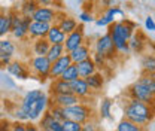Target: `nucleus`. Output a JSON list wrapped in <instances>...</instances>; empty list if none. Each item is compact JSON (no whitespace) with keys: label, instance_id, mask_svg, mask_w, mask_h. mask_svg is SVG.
<instances>
[{"label":"nucleus","instance_id":"obj_1","mask_svg":"<svg viewBox=\"0 0 155 131\" xmlns=\"http://www.w3.org/2000/svg\"><path fill=\"white\" fill-rule=\"evenodd\" d=\"M109 34L112 36L116 52L127 54V52H130L128 40L134 34V24L127 19L115 21L114 24L109 25Z\"/></svg>","mask_w":155,"mask_h":131},{"label":"nucleus","instance_id":"obj_2","mask_svg":"<svg viewBox=\"0 0 155 131\" xmlns=\"http://www.w3.org/2000/svg\"><path fill=\"white\" fill-rule=\"evenodd\" d=\"M124 116H125V119L131 121L133 124L143 127L145 124H148L152 119V109L149 107V104L131 98L124 107Z\"/></svg>","mask_w":155,"mask_h":131},{"label":"nucleus","instance_id":"obj_3","mask_svg":"<svg viewBox=\"0 0 155 131\" xmlns=\"http://www.w3.org/2000/svg\"><path fill=\"white\" fill-rule=\"evenodd\" d=\"M91 113H93V109H91L90 106L84 104L82 101L75 104V106H70V107H64V109H63L64 119L75 121L78 124H85L87 121H90Z\"/></svg>","mask_w":155,"mask_h":131},{"label":"nucleus","instance_id":"obj_4","mask_svg":"<svg viewBox=\"0 0 155 131\" xmlns=\"http://www.w3.org/2000/svg\"><path fill=\"white\" fill-rule=\"evenodd\" d=\"M94 49H96V54L103 55L106 60H110V58H114L118 54L115 49V45H114V40H112V36L109 34V31L97 39Z\"/></svg>","mask_w":155,"mask_h":131},{"label":"nucleus","instance_id":"obj_5","mask_svg":"<svg viewBox=\"0 0 155 131\" xmlns=\"http://www.w3.org/2000/svg\"><path fill=\"white\" fill-rule=\"evenodd\" d=\"M51 66L52 63L46 58V57H35L30 61V69L35 75H38L42 80L49 77V72H51Z\"/></svg>","mask_w":155,"mask_h":131},{"label":"nucleus","instance_id":"obj_6","mask_svg":"<svg viewBox=\"0 0 155 131\" xmlns=\"http://www.w3.org/2000/svg\"><path fill=\"white\" fill-rule=\"evenodd\" d=\"M48 106H49V97L45 93L40 94L38 100L31 104L30 110H28V121H38L42 118V115L48 110Z\"/></svg>","mask_w":155,"mask_h":131},{"label":"nucleus","instance_id":"obj_7","mask_svg":"<svg viewBox=\"0 0 155 131\" xmlns=\"http://www.w3.org/2000/svg\"><path fill=\"white\" fill-rule=\"evenodd\" d=\"M130 94H131V98L139 100L142 103H146V104H151L155 100V95L146 87H143L139 80H136L134 84L130 87Z\"/></svg>","mask_w":155,"mask_h":131},{"label":"nucleus","instance_id":"obj_8","mask_svg":"<svg viewBox=\"0 0 155 131\" xmlns=\"http://www.w3.org/2000/svg\"><path fill=\"white\" fill-rule=\"evenodd\" d=\"M84 42H85L84 27H82V25H78V28L73 31V33H70V34H67V36H66L64 49H66V52L69 54V52L75 51L76 48L82 46V45H84Z\"/></svg>","mask_w":155,"mask_h":131},{"label":"nucleus","instance_id":"obj_9","mask_svg":"<svg viewBox=\"0 0 155 131\" xmlns=\"http://www.w3.org/2000/svg\"><path fill=\"white\" fill-rule=\"evenodd\" d=\"M58 12L54 8H49V6H39L36 9V12L33 14L31 19L33 21H39V22H46V24H52L55 22L57 19Z\"/></svg>","mask_w":155,"mask_h":131},{"label":"nucleus","instance_id":"obj_10","mask_svg":"<svg viewBox=\"0 0 155 131\" xmlns=\"http://www.w3.org/2000/svg\"><path fill=\"white\" fill-rule=\"evenodd\" d=\"M51 106H58V107H70L75 106L78 103H81V98L76 97L75 94H60V95H52V98H49Z\"/></svg>","mask_w":155,"mask_h":131},{"label":"nucleus","instance_id":"obj_11","mask_svg":"<svg viewBox=\"0 0 155 131\" xmlns=\"http://www.w3.org/2000/svg\"><path fill=\"white\" fill-rule=\"evenodd\" d=\"M72 64V60H70V57L69 54H64V55L61 57V58H58L57 61H54L52 63V66H51V72H49V79H58V77H61L63 75V72L69 67Z\"/></svg>","mask_w":155,"mask_h":131},{"label":"nucleus","instance_id":"obj_12","mask_svg":"<svg viewBox=\"0 0 155 131\" xmlns=\"http://www.w3.org/2000/svg\"><path fill=\"white\" fill-rule=\"evenodd\" d=\"M51 28V24L46 22H39V21H31L30 27H28V34L30 38L35 39H45L48 31Z\"/></svg>","mask_w":155,"mask_h":131},{"label":"nucleus","instance_id":"obj_13","mask_svg":"<svg viewBox=\"0 0 155 131\" xmlns=\"http://www.w3.org/2000/svg\"><path fill=\"white\" fill-rule=\"evenodd\" d=\"M70 90H72V94H75L76 97L81 98V101H82V98H87L90 95V91H91L88 84H87V80L82 79V77L70 82Z\"/></svg>","mask_w":155,"mask_h":131},{"label":"nucleus","instance_id":"obj_14","mask_svg":"<svg viewBox=\"0 0 155 131\" xmlns=\"http://www.w3.org/2000/svg\"><path fill=\"white\" fill-rule=\"evenodd\" d=\"M55 22H57V25L60 27V30H61L66 36L70 34V33H73V31L78 28V21L75 18H72V17H61V18H60L57 15Z\"/></svg>","mask_w":155,"mask_h":131},{"label":"nucleus","instance_id":"obj_15","mask_svg":"<svg viewBox=\"0 0 155 131\" xmlns=\"http://www.w3.org/2000/svg\"><path fill=\"white\" fill-rule=\"evenodd\" d=\"M6 70H8V73H11L12 76H15L18 79H27L30 75L28 69L21 61H11V64L6 67Z\"/></svg>","mask_w":155,"mask_h":131},{"label":"nucleus","instance_id":"obj_16","mask_svg":"<svg viewBox=\"0 0 155 131\" xmlns=\"http://www.w3.org/2000/svg\"><path fill=\"white\" fill-rule=\"evenodd\" d=\"M46 40L51 43V45H64L66 42V34L60 30L57 24H52L48 34H46Z\"/></svg>","mask_w":155,"mask_h":131},{"label":"nucleus","instance_id":"obj_17","mask_svg":"<svg viewBox=\"0 0 155 131\" xmlns=\"http://www.w3.org/2000/svg\"><path fill=\"white\" fill-rule=\"evenodd\" d=\"M69 57H70L72 63L79 64V63H82V61H85V60L91 58V49H90V46H87V45H82V46L76 48L75 51L69 52Z\"/></svg>","mask_w":155,"mask_h":131},{"label":"nucleus","instance_id":"obj_18","mask_svg":"<svg viewBox=\"0 0 155 131\" xmlns=\"http://www.w3.org/2000/svg\"><path fill=\"white\" fill-rule=\"evenodd\" d=\"M78 72H79V77H82V79H87L91 75H94L97 72V67L94 64V61H93V58H88V60L79 63L78 64Z\"/></svg>","mask_w":155,"mask_h":131},{"label":"nucleus","instance_id":"obj_19","mask_svg":"<svg viewBox=\"0 0 155 131\" xmlns=\"http://www.w3.org/2000/svg\"><path fill=\"white\" fill-rule=\"evenodd\" d=\"M51 94L52 95H60V94H70L72 90H70V82H66L63 79H54L52 84H51Z\"/></svg>","mask_w":155,"mask_h":131},{"label":"nucleus","instance_id":"obj_20","mask_svg":"<svg viewBox=\"0 0 155 131\" xmlns=\"http://www.w3.org/2000/svg\"><path fill=\"white\" fill-rule=\"evenodd\" d=\"M43 93L42 90H31V91H28V93L24 95V98H22V103H21V109L24 110L25 113H28L30 110V107H31V104L38 100L39 97H40V94Z\"/></svg>","mask_w":155,"mask_h":131},{"label":"nucleus","instance_id":"obj_21","mask_svg":"<svg viewBox=\"0 0 155 131\" xmlns=\"http://www.w3.org/2000/svg\"><path fill=\"white\" fill-rule=\"evenodd\" d=\"M31 21H33V19L28 18V17H22L21 22H19V25L12 30V34H14L17 39H24L27 34H28V27H30Z\"/></svg>","mask_w":155,"mask_h":131},{"label":"nucleus","instance_id":"obj_22","mask_svg":"<svg viewBox=\"0 0 155 131\" xmlns=\"http://www.w3.org/2000/svg\"><path fill=\"white\" fill-rule=\"evenodd\" d=\"M51 48V43L45 39H36L33 43V54L36 57H46L48 51Z\"/></svg>","mask_w":155,"mask_h":131},{"label":"nucleus","instance_id":"obj_23","mask_svg":"<svg viewBox=\"0 0 155 131\" xmlns=\"http://www.w3.org/2000/svg\"><path fill=\"white\" fill-rule=\"evenodd\" d=\"M15 54V45L9 39H0V60L11 58Z\"/></svg>","mask_w":155,"mask_h":131},{"label":"nucleus","instance_id":"obj_24","mask_svg":"<svg viewBox=\"0 0 155 131\" xmlns=\"http://www.w3.org/2000/svg\"><path fill=\"white\" fill-rule=\"evenodd\" d=\"M38 8H39V3L36 2V0H24L19 14H21L22 17H28V18H31Z\"/></svg>","mask_w":155,"mask_h":131},{"label":"nucleus","instance_id":"obj_25","mask_svg":"<svg viewBox=\"0 0 155 131\" xmlns=\"http://www.w3.org/2000/svg\"><path fill=\"white\" fill-rule=\"evenodd\" d=\"M85 80H87L90 90H94V91L101 90V87L104 85V77H103V75L101 73H97V72L94 75H91L90 77H87Z\"/></svg>","mask_w":155,"mask_h":131},{"label":"nucleus","instance_id":"obj_26","mask_svg":"<svg viewBox=\"0 0 155 131\" xmlns=\"http://www.w3.org/2000/svg\"><path fill=\"white\" fill-rule=\"evenodd\" d=\"M64 54H67L66 49H64V45H51V48H49V51L46 54V58L51 63H54V61H57L58 58H61Z\"/></svg>","mask_w":155,"mask_h":131},{"label":"nucleus","instance_id":"obj_27","mask_svg":"<svg viewBox=\"0 0 155 131\" xmlns=\"http://www.w3.org/2000/svg\"><path fill=\"white\" fill-rule=\"evenodd\" d=\"M112 106H114V101L110 98H103L100 101V106H98V112H100V116L103 119H110L112 115H110V110H112Z\"/></svg>","mask_w":155,"mask_h":131},{"label":"nucleus","instance_id":"obj_28","mask_svg":"<svg viewBox=\"0 0 155 131\" xmlns=\"http://www.w3.org/2000/svg\"><path fill=\"white\" fill-rule=\"evenodd\" d=\"M60 79H63V80H66V82H73V80H76L79 79V72H78V64L75 63H72L64 72H63V75Z\"/></svg>","mask_w":155,"mask_h":131},{"label":"nucleus","instance_id":"obj_29","mask_svg":"<svg viewBox=\"0 0 155 131\" xmlns=\"http://www.w3.org/2000/svg\"><path fill=\"white\" fill-rule=\"evenodd\" d=\"M116 131H145L143 130V127L142 125H137V124H133L131 121H128V119H122V121H119L118 122V125H116Z\"/></svg>","mask_w":155,"mask_h":131},{"label":"nucleus","instance_id":"obj_30","mask_svg":"<svg viewBox=\"0 0 155 131\" xmlns=\"http://www.w3.org/2000/svg\"><path fill=\"white\" fill-rule=\"evenodd\" d=\"M143 87H146L151 93L155 95V73H145L137 79Z\"/></svg>","mask_w":155,"mask_h":131},{"label":"nucleus","instance_id":"obj_31","mask_svg":"<svg viewBox=\"0 0 155 131\" xmlns=\"http://www.w3.org/2000/svg\"><path fill=\"white\" fill-rule=\"evenodd\" d=\"M12 31V22L8 14H0V39Z\"/></svg>","mask_w":155,"mask_h":131},{"label":"nucleus","instance_id":"obj_32","mask_svg":"<svg viewBox=\"0 0 155 131\" xmlns=\"http://www.w3.org/2000/svg\"><path fill=\"white\" fill-rule=\"evenodd\" d=\"M54 121H55V119H54L52 113L49 112V110H46V112L42 115L40 122H39V128H40V131L42 130H49V127H51V124H52Z\"/></svg>","mask_w":155,"mask_h":131},{"label":"nucleus","instance_id":"obj_33","mask_svg":"<svg viewBox=\"0 0 155 131\" xmlns=\"http://www.w3.org/2000/svg\"><path fill=\"white\" fill-rule=\"evenodd\" d=\"M142 66L146 73H155V57L154 55H145L142 58Z\"/></svg>","mask_w":155,"mask_h":131},{"label":"nucleus","instance_id":"obj_34","mask_svg":"<svg viewBox=\"0 0 155 131\" xmlns=\"http://www.w3.org/2000/svg\"><path fill=\"white\" fill-rule=\"evenodd\" d=\"M142 45H143V42H142V39H140V34L137 33V34H133L130 40H128V46H130V51H140L142 49Z\"/></svg>","mask_w":155,"mask_h":131},{"label":"nucleus","instance_id":"obj_35","mask_svg":"<svg viewBox=\"0 0 155 131\" xmlns=\"http://www.w3.org/2000/svg\"><path fill=\"white\" fill-rule=\"evenodd\" d=\"M61 125H63L64 131H82V124H78V122L70 121V119H64L61 122Z\"/></svg>","mask_w":155,"mask_h":131},{"label":"nucleus","instance_id":"obj_36","mask_svg":"<svg viewBox=\"0 0 155 131\" xmlns=\"http://www.w3.org/2000/svg\"><path fill=\"white\" fill-rule=\"evenodd\" d=\"M48 110L52 113V116H54V119H55V121H58V122H63V121H64V116H63V107L51 106Z\"/></svg>","mask_w":155,"mask_h":131},{"label":"nucleus","instance_id":"obj_37","mask_svg":"<svg viewBox=\"0 0 155 131\" xmlns=\"http://www.w3.org/2000/svg\"><path fill=\"white\" fill-rule=\"evenodd\" d=\"M104 15L115 19L116 15H121V17H122V15H124V11H122L121 8H118V6H110V8H107V11L104 12Z\"/></svg>","mask_w":155,"mask_h":131},{"label":"nucleus","instance_id":"obj_38","mask_svg":"<svg viewBox=\"0 0 155 131\" xmlns=\"http://www.w3.org/2000/svg\"><path fill=\"white\" fill-rule=\"evenodd\" d=\"M91 58H93V61H94V64H96V67H103L104 66V63H106V58L103 55H98V54H93L91 55Z\"/></svg>","mask_w":155,"mask_h":131},{"label":"nucleus","instance_id":"obj_39","mask_svg":"<svg viewBox=\"0 0 155 131\" xmlns=\"http://www.w3.org/2000/svg\"><path fill=\"white\" fill-rule=\"evenodd\" d=\"M145 27L149 31H155V21L152 17H146V19H145Z\"/></svg>","mask_w":155,"mask_h":131},{"label":"nucleus","instance_id":"obj_40","mask_svg":"<svg viewBox=\"0 0 155 131\" xmlns=\"http://www.w3.org/2000/svg\"><path fill=\"white\" fill-rule=\"evenodd\" d=\"M82 131H97L96 124L93 121H87L85 124H82Z\"/></svg>","mask_w":155,"mask_h":131},{"label":"nucleus","instance_id":"obj_41","mask_svg":"<svg viewBox=\"0 0 155 131\" xmlns=\"http://www.w3.org/2000/svg\"><path fill=\"white\" fill-rule=\"evenodd\" d=\"M79 18H81L82 22H93V21H94L93 15H91V14H87V12H81V14H79Z\"/></svg>","mask_w":155,"mask_h":131},{"label":"nucleus","instance_id":"obj_42","mask_svg":"<svg viewBox=\"0 0 155 131\" xmlns=\"http://www.w3.org/2000/svg\"><path fill=\"white\" fill-rule=\"evenodd\" d=\"M15 116L18 118V121H19V122H21V121H28V115H27V113L24 112V110H22L21 107H19L18 110L15 112Z\"/></svg>","mask_w":155,"mask_h":131},{"label":"nucleus","instance_id":"obj_43","mask_svg":"<svg viewBox=\"0 0 155 131\" xmlns=\"http://www.w3.org/2000/svg\"><path fill=\"white\" fill-rule=\"evenodd\" d=\"M11 131H25V124H22V122H15V124H12V127H11Z\"/></svg>","mask_w":155,"mask_h":131},{"label":"nucleus","instance_id":"obj_44","mask_svg":"<svg viewBox=\"0 0 155 131\" xmlns=\"http://www.w3.org/2000/svg\"><path fill=\"white\" fill-rule=\"evenodd\" d=\"M39 3V6L42 5V6H51V5H57L60 3V0H36Z\"/></svg>","mask_w":155,"mask_h":131},{"label":"nucleus","instance_id":"obj_45","mask_svg":"<svg viewBox=\"0 0 155 131\" xmlns=\"http://www.w3.org/2000/svg\"><path fill=\"white\" fill-rule=\"evenodd\" d=\"M49 130H52V131H64V130H63V125H61V122H58V121H54V122L51 124Z\"/></svg>","mask_w":155,"mask_h":131},{"label":"nucleus","instance_id":"obj_46","mask_svg":"<svg viewBox=\"0 0 155 131\" xmlns=\"http://www.w3.org/2000/svg\"><path fill=\"white\" fill-rule=\"evenodd\" d=\"M12 124H9L8 121H0V131H11Z\"/></svg>","mask_w":155,"mask_h":131},{"label":"nucleus","instance_id":"obj_47","mask_svg":"<svg viewBox=\"0 0 155 131\" xmlns=\"http://www.w3.org/2000/svg\"><path fill=\"white\" fill-rule=\"evenodd\" d=\"M25 131H40V128L36 127V125H33V124H27L25 125Z\"/></svg>","mask_w":155,"mask_h":131},{"label":"nucleus","instance_id":"obj_48","mask_svg":"<svg viewBox=\"0 0 155 131\" xmlns=\"http://www.w3.org/2000/svg\"><path fill=\"white\" fill-rule=\"evenodd\" d=\"M100 2H101V5H103V6H109V8H110V5H112V2H114V0H100Z\"/></svg>","mask_w":155,"mask_h":131},{"label":"nucleus","instance_id":"obj_49","mask_svg":"<svg viewBox=\"0 0 155 131\" xmlns=\"http://www.w3.org/2000/svg\"><path fill=\"white\" fill-rule=\"evenodd\" d=\"M42 131H52V130H42Z\"/></svg>","mask_w":155,"mask_h":131}]
</instances>
